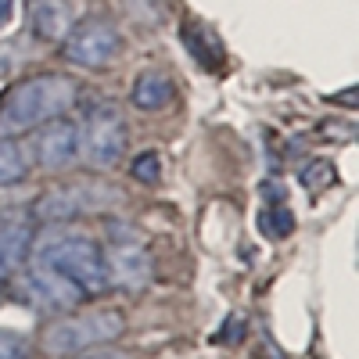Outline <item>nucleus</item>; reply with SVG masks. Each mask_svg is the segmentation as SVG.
<instances>
[{"mask_svg": "<svg viewBox=\"0 0 359 359\" xmlns=\"http://www.w3.org/2000/svg\"><path fill=\"white\" fill-rule=\"evenodd\" d=\"M104 266H108V280L111 287H126V291H140L151 280V255L140 245H111L104 248Z\"/></svg>", "mask_w": 359, "mask_h": 359, "instance_id": "9", "label": "nucleus"}, {"mask_svg": "<svg viewBox=\"0 0 359 359\" xmlns=\"http://www.w3.org/2000/svg\"><path fill=\"white\" fill-rule=\"evenodd\" d=\"M259 230L262 237H269V241H284V237L294 230V216H291V208L284 201H277L273 208H266L262 219H259Z\"/></svg>", "mask_w": 359, "mask_h": 359, "instance_id": "15", "label": "nucleus"}, {"mask_svg": "<svg viewBox=\"0 0 359 359\" xmlns=\"http://www.w3.org/2000/svg\"><path fill=\"white\" fill-rule=\"evenodd\" d=\"M302 184H306L309 191H320V187H327V184H334V169L327 165V162H313L309 169H302Z\"/></svg>", "mask_w": 359, "mask_h": 359, "instance_id": "18", "label": "nucleus"}, {"mask_svg": "<svg viewBox=\"0 0 359 359\" xmlns=\"http://www.w3.org/2000/svg\"><path fill=\"white\" fill-rule=\"evenodd\" d=\"M79 151L94 169H111L126 151V118L111 101H97L79 126Z\"/></svg>", "mask_w": 359, "mask_h": 359, "instance_id": "4", "label": "nucleus"}, {"mask_svg": "<svg viewBox=\"0 0 359 359\" xmlns=\"http://www.w3.org/2000/svg\"><path fill=\"white\" fill-rule=\"evenodd\" d=\"M115 194L111 187H97V184H72V187H54L47 191L36 205L33 212L36 219L43 223H72L86 212H101L104 205H111Z\"/></svg>", "mask_w": 359, "mask_h": 359, "instance_id": "6", "label": "nucleus"}, {"mask_svg": "<svg viewBox=\"0 0 359 359\" xmlns=\"http://www.w3.org/2000/svg\"><path fill=\"white\" fill-rule=\"evenodd\" d=\"M123 331H126V320L118 309L76 313V316H62L57 323L47 327L43 348L50 355H79V352H90V348H101V345L115 341Z\"/></svg>", "mask_w": 359, "mask_h": 359, "instance_id": "3", "label": "nucleus"}, {"mask_svg": "<svg viewBox=\"0 0 359 359\" xmlns=\"http://www.w3.org/2000/svg\"><path fill=\"white\" fill-rule=\"evenodd\" d=\"M123 36L104 15H86L62 36V54L79 69H104L115 62Z\"/></svg>", "mask_w": 359, "mask_h": 359, "instance_id": "5", "label": "nucleus"}, {"mask_svg": "<svg viewBox=\"0 0 359 359\" xmlns=\"http://www.w3.org/2000/svg\"><path fill=\"white\" fill-rule=\"evenodd\" d=\"M15 15V0H0V25H8Z\"/></svg>", "mask_w": 359, "mask_h": 359, "instance_id": "19", "label": "nucleus"}, {"mask_svg": "<svg viewBox=\"0 0 359 359\" xmlns=\"http://www.w3.org/2000/svg\"><path fill=\"white\" fill-rule=\"evenodd\" d=\"M36 262H47L57 273H65L86 298L111 287L108 266H104V248L86 233H65V230L47 233V241H40V248H36Z\"/></svg>", "mask_w": 359, "mask_h": 359, "instance_id": "2", "label": "nucleus"}, {"mask_svg": "<svg viewBox=\"0 0 359 359\" xmlns=\"http://www.w3.org/2000/svg\"><path fill=\"white\" fill-rule=\"evenodd\" d=\"M72 29V11L65 0H36L33 8V33L47 43H62V36Z\"/></svg>", "mask_w": 359, "mask_h": 359, "instance_id": "12", "label": "nucleus"}, {"mask_svg": "<svg viewBox=\"0 0 359 359\" xmlns=\"http://www.w3.org/2000/svg\"><path fill=\"white\" fill-rule=\"evenodd\" d=\"M25 298H29V306L47 309V313H72L79 302H86V294L65 273H57L54 266L36 262V259L25 273Z\"/></svg>", "mask_w": 359, "mask_h": 359, "instance_id": "7", "label": "nucleus"}, {"mask_svg": "<svg viewBox=\"0 0 359 359\" xmlns=\"http://www.w3.org/2000/svg\"><path fill=\"white\" fill-rule=\"evenodd\" d=\"M29 176V155L15 137H0V187L22 184Z\"/></svg>", "mask_w": 359, "mask_h": 359, "instance_id": "14", "label": "nucleus"}, {"mask_svg": "<svg viewBox=\"0 0 359 359\" xmlns=\"http://www.w3.org/2000/svg\"><path fill=\"white\" fill-rule=\"evenodd\" d=\"M133 108L137 111H162L176 101V86L169 79V72H158V69H147L137 76L133 83V94H130Z\"/></svg>", "mask_w": 359, "mask_h": 359, "instance_id": "11", "label": "nucleus"}, {"mask_svg": "<svg viewBox=\"0 0 359 359\" xmlns=\"http://www.w3.org/2000/svg\"><path fill=\"white\" fill-rule=\"evenodd\" d=\"M184 43H187V50L201 62V69H208V72H219L223 69V43H219V36L208 29L205 22H191V25H184Z\"/></svg>", "mask_w": 359, "mask_h": 359, "instance_id": "13", "label": "nucleus"}, {"mask_svg": "<svg viewBox=\"0 0 359 359\" xmlns=\"http://www.w3.org/2000/svg\"><path fill=\"white\" fill-rule=\"evenodd\" d=\"M33 345L18 331H0V359H29Z\"/></svg>", "mask_w": 359, "mask_h": 359, "instance_id": "17", "label": "nucleus"}, {"mask_svg": "<svg viewBox=\"0 0 359 359\" xmlns=\"http://www.w3.org/2000/svg\"><path fill=\"white\" fill-rule=\"evenodd\" d=\"M33 155L43 169H65L79 155V126L72 118H50L33 130Z\"/></svg>", "mask_w": 359, "mask_h": 359, "instance_id": "8", "label": "nucleus"}, {"mask_svg": "<svg viewBox=\"0 0 359 359\" xmlns=\"http://www.w3.org/2000/svg\"><path fill=\"white\" fill-rule=\"evenodd\" d=\"M29 252H33V226H4L0 230V298H4L8 291V280L11 273L29 259Z\"/></svg>", "mask_w": 359, "mask_h": 359, "instance_id": "10", "label": "nucleus"}, {"mask_svg": "<svg viewBox=\"0 0 359 359\" xmlns=\"http://www.w3.org/2000/svg\"><path fill=\"white\" fill-rule=\"evenodd\" d=\"M79 97V86L62 72H36L8 90L0 101V137H22L36 126L62 118Z\"/></svg>", "mask_w": 359, "mask_h": 359, "instance_id": "1", "label": "nucleus"}, {"mask_svg": "<svg viewBox=\"0 0 359 359\" xmlns=\"http://www.w3.org/2000/svg\"><path fill=\"white\" fill-rule=\"evenodd\" d=\"M130 176L137 180V184H158V176H162V158H158V151H140V155L130 162Z\"/></svg>", "mask_w": 359, "mask_h": 359, "instance_id": "16", "label": "nucleus"}]
</instances>
